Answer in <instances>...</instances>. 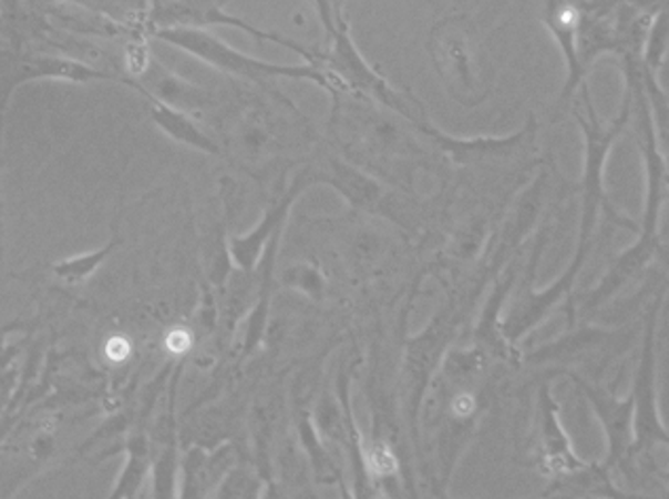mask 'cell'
I'll return each instance as SVG.
<instances>
[{"label": "cell", "instance_id": "cell-9", "mask_svg": "<svg viewBox=\"0 0 669 499\" xmlns=\"http://www.w3.org/2000/svg\"><path fill=\"white\" fill-rule=\"evenodd\" d=\"M543 436H545V466L552 472H579L585 470L583 464L568 449V440L564 436V431L559 430L558 415L556 407L547 396V389H543Z\"/></svg>", "mask_w": 669, "mask_h": 499}, {"label": "cell", "instance_id": "cell-3", "mask_svg": "<svg viewBox=\"0 0 669 499\" xmlns=\"http://www.w3.org/2000/svg\"><path fill=\"white\" fill-rule=\"evenodd\" d=\"M319 9L323 11V22L330 28V37H332V47L328 55H319V64L323 62V69L328 70L338 83L342 85V90H363L374 93L384 104L400 109L408 114L402 100L389 90L387 81H382L374 70L370 69L363 58L359 55L358 49L353 45L347 23L340 22L336 13L328 11V4H319ZM410 116V114H408Z\"/></svg>", "mask_w": 669, "mask_h": 499}, {"label": "cell", "instance_id": "cell-2", "mask_svg": "<svg viewBox=\"0 0 669 499\" xmlns=\"http://www.w3.org/2000/svg\"><path fill=\"white\" fill-rule=\"evenodd\" d=\"M583 104L587 109V119L580 116V123H583V130H585V136H587V170H585V207H583V225H580V244L579 252L575 256V263L573 267L568 269V275H577L580 269V263L587 254V242H589V235H591V228L596 223V212H598V205L603 204L608 207V202L604 197L603 191V163L608 155V149L610 144L615 142V138L619 136V132L624 130L625 121H627V114H629V100H625V109L621 116L613 123V128L604 130L596 116V111L589 102V93L587 88L583 85Z\"/></svg>", "mask_w": 669, "mask_h": 499}, {"label": "cell", "instance_id": "cell-7", "mask_svg": "<svg viewBox=\"0 0 669 499\" xmlns=\"http://www.w3.org/2000/svg\"><path fill=\"white\" fill-rule=\"evenodd\" d=\"M579 386L587 394V398L594 405L596 413L600 415L604 430L608 434L610 455H608L606 468H610V466L619 464L625 455H631V447H634V430H631L634 403H631V398L627 403H621L613 394L598 389V387H589L585 381H579Z\"/></svg>", "mask_w": 669, "mask_h": 499}, {"label": "cell", "instance_id": "cell-17", "mask_svg": "<svg viewBox=\"0 0 669 499\" xmlns=\"http://www.w3.org/2000/svg\"><path fill=\"white\" fill-rule=\"evenodd\" d=\"M165 345L174 354H184L188 349V345H191V335L186 330H172L167 335V339H165Z\"/></svg>", "mask_w": 669, "mask_h": 499}, {"label": "cell", "instance_id": "cell-5", "mask_svg": "<svg viewBox=\"0 0 669 499\" xmlns=\"http://www.w3.org/2000/svg\"><path fill=\"white\" fill-rule=\"evenodd\" d=\"M235 26L239 30H246L254 37H260L265 41H272V43H279V45L291 47L294 51H298L302 58L309 60L311 67H317L319 60L312 55L311 51H307L305 47L294 43L290 39L277 34V32H263L254 26L239 20V18H233L228 13H224L223 4L218 2H156L155 13H153V26H155V32L158 30H178V28H191V30H199V28H207V26Z\"/></svg>", "mask_w": 669, "mask_h": 499}, {"label": "cell", "instance_id": "cell-6", "mask_svg": "<svg viewBox=\"0 0 669 499\" xmlns=\"http://www.w3.org/2000/svg\"><path fill=\"white\" fill-rule=\"evenodd\" d=\"M655 314L657 309H652L650 318H648L647 339H645V354L640 360L638 368V377H636V386H634V447L631 454L636 449H645L655 442H668V430L661 426L659 415H657V403H655Z\"/></svg>", "mask_w": 669, "mask_h": 499}, {"label": "cell", "instance_id": "cell-19", "mask_svg": "<svg viewBox=\"0 0 669 499\" xmlns=\"http://www.w3.org/2000/svg\"><path fill=\"white\" fill-rule=\"evenodd\" d=\"M471 410H473V398L467 396V394H463V396H459V398L454 400V413H456V415L467 417Z\"/></svg>", "mask_w": 669, "mask_h": 499}, {"label": "cell", "instance_id": "cell-14", "mask_svg": "<svg viewBox=\"0 0 669 499\" xmlns=\"http://www.w3.org/2000/svg\"><path fill=\"white\" fill-rule=\"evenodd\" d=\"M111 248L102 249V252H95V254H85V256H76V258H70L64 263H58L55 265V272L58 275H62L68 282H81L83 277H88L93 269L109 256Z\"/></svg>", "mask_w": 669, "mask_h": 499}, {"label": "cell", "instance_id": "cell-8", "mask_svg": "<svg viewBox=\"0 0 669 499\" xmlns=\"http://www.w3.org/2000/svg\"><path fill=\"white\" fill-rule=\"evenodd\" d=\"M545 23L558 39L562 53L568 62V81H566V90L562 95L564 100H568L585 74V70L580 69L579 53H577V32H579L580 23L579 2H547Z\"/></svg>", "mask_w": 669, "mask_h": 499}, {"label": "cell", "instance_id": "cell-11", "mask_svg": "<svg viewBox=\"0 0 669 499\" xmlns=\"http://www.w3.org/2000/svg\"><path fill=\"white\" fill-rule=\"evenodd\" d=\"M153 116H155L156 123L169 134L172 138H176L178 142H184L188 146H195L199 151L205 153H212V155H218V146L209 140V138L203 134L202 130L191 121L186 119L184 114L169 109L167 104H161L153 98Z\"/></svg>", "mask_w": 669, "mask_h": 499}, {"label": "cell", "instance_id": "cell-13", "mask_svg": "<svg viewBox=\"0 0 669 499\" xmlns=\"http://www.w3.org/2000/svg\"><path fill=\"white\" fill-rule=\"evenodd\" d=\"M32 67H37V72L32 77H53V79H68V81H93V79H116L119 77L109 74V72H100V70L83 67L79 62H70V60H53V58H39L30 62Z\"/></svg>", "mask_w": 669, "mask_h": 499}, {"label": "cell", "instance_id": "cell-10", "mask_svg": "<svg viewBox=\"0 0 669 499\" xmlns=\"http://www.w3.org/2000/svg\"><path fill=\"white\" fill-rule=\"evenodd\" d=\"M657 248H659L657 235L655 237L642 235V240L629 252H625L624 256L619 258V263H615V267L604 277L603 286L596 293H591V301H587V307H596L598 303H603L606 296L613 295L624 284L625 279H629L634 273L647 263Z\"/></svg>", "mask_w": 669, "mask_h": 499}, {"label": "cell", "instance_id": "cell-16", "mask_svg": "<svg viewBox=\"0 0 669 499\" xmlns=\"http://www.w3.org/2000/svg\"><path fill=\"white\" fill-rule=\"evenodd\" d=\"M370 466H372V470L379 472V475H393V472L398 470L395 457L389 451V447L382 445V442H377V445L372 447V451H370Z\"/></svg>", "mask_w": 669, "mask_h": 499}, {"label": "cell", "instance_id": "cell-4", "mask_svg": "<svg viewBox=\"0 0 669 499\" xmlns=\"http://www.w3.org/2000/svg\"><path fill=\"white\" fill-rule=\"evenodd\" d=\"M431 53L452 95L467 104H477L486 95V85L477 79V67L469 34L456 22H444L431 34Z\"/></svg>", "mask_w": 669, "mask_h": 499}, {"label": "cell", "instance_id": "cell-18", "mask_svg": "<svg viewBox=\"0 0 669 499\" xmlns=\"http://www.w3.org/2000/svg\"><path fill=\"white\" fill-rule=\"evenodd\" d=\"M130 343L125 339H121V337H114V339L109 340V345H106V354H109V358L111 360H116V363H121V360H125L127 356H130Z\"/></svg>", "mask_w": 669, "mask_h": 499}, {"label": "cell", "instance_id": "cell-1", "mask_svg": "<svg viewBox=\"0 0 669 499\" xmlns=\"http://www.w3.org/2000/svg\"><path fill=\"white\" fill-rule=\"evenodd\" d=\"M156 37L174 43V45L186 49L188 53L197 55L203 62L216 67L218 70H224L228 74H237L241 79L249 81H272L279 77L286 79H309L321 83L326 90L342 91V85L338 83L330 72L319 67H277V64H267L260 60H254L249 55H244L228 45H224L223 41H218L214 34L205 32V30H191V28H178V30H158Z\"/></svg>", "mask_w": 669, "mask_h": 499}, {"label": "cell", "instance_id": "cell-12", "mask_svg": "<svg viewBox=\"0 0 669 499\" xmlns=\"http://www.w3.org/2000/svg\"><path fill=\"white\" fill-rule=\"evenodd\" d=\"M290 202L291 200H288L286 204L277 205L270 214H267L265 223L256 228L249 237L233 240V256H235V261H237L244 269H249V267L256 263V258H258V254H260V248H263V244H265V240H267L268 231H272V228L277 227V223H279L281 216L286 214V210H288Z\"/></svg>", "mask_w": 669, "mask_h": 499}, {"label": "cell", "instance_id": "cell-15", "mask_svg": "<svg viewBox=\"0 0 669 499\" xmlns=\"http://www.w3.org/2000/svg\"><path fill=\"white\" fill-rule=\"evenodd\" d=\"M666 22H668V16H666V11H663V13L659 16V20L650 28V34H648L645 69L650 70V72L659 67L661 55L666 53V45H668V23Z\"/></svg>", "mask_w": 669, "mask_h": 499}]
</instances>
